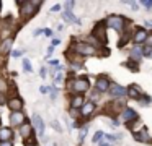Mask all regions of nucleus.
Returning a JSON list of instances; mask_svg holds the SVG:
<instances>
[{"instance_id":"obj_1","label":"nucleus","mask_w":152,"mask_h":146,"mask_svg":"<svg viewBox=\"0 0 152 146\" xmlns=\"http://www.w3.org/2000/svg\"><path fill=\"white\" fill-rule=\"evenodd\" d=\"M20 5V16L23 19H28L36 13V8L41 6V2H30V0H25V2H18Z\"/></svg>"},{"instance_id":"obj_2","label":"nucleus","mask_w":152,"mask_h":146,"mask_svg":"<svg viewBox=\"0 0 152 146\" xmlns=\"http://www.w3.org/2000/svg\"><path fill=\"white\" fill-rule=\"evenodd\" d=\"M74 52L83 55V57H93V55H96V47L88 42H77V44H74Z\"/></svg>"},{"instance_id":"obj_3","label":"nucleus","mask_w":152,"mask_h":146,"mask_svg":"<svg viewBox=\"0 0 152 146\" xmlns=\"http://www.w3.org/2000/svg\"><path fill=\"white\" fill-rule=\"evenodd\" d=\"M69 89L75 91L77 94H83L90 89V81L88 78H75L69 83Z\"/></svg>"},{"instance_id":"obj_4","label":"nucleus","mask_w":152,"mask_h":146,"mask_svg":"<svg viewBox=\"0 0 152 146\" xmlns=\"http://www.w3.org/2000/svg\"><path fill=\"white\" fill-rule=\"evenodd\" d=\"M105 23L108 28H113L116 32H123L126 26V18L121 15H111V16H108V19Z\"/></svg>"},{"instance_id":"obj_5","label":"nucleus","mask_w":152,"mask_h":146,"mask_svg":"<svg viewBox=\"0 0 152 146\" xmlns=\"http://www.w3.org/2000/svg\"><path fill=\"white\" fill-rule=\"evenodd\" d=\"M92 37H96L100 44H106V23H96V26L93 28Z\"/></svg>"},{"instance_id":"obj_6","label":"nucleus","mask_w":152,"mask_h":146,"mask_svg":"<svg viewBox=\"0 0 152 146\" xmlns=\"http://www.w3.org/2000/svg\"><path fill=\"white\" fill-rule=\"evenodd\" d=\"M121 119L126 125H129L132 122H137V112L134 109H131V107H124L121 110Z\"/></svg>"},{"instance_id":"obj_7","label":"nucleus","mask_w":152,"mask_h":146,"mask_svg":"<svg viewBox=\"0 0 152 146\" xmlns=\"http://www.w3.org/2000/svg\"><path fill=\"white\" fill-rule=\"evenodd\" d=\"M110 94H111V97H124V96H128V88L121 86L118 83H111Z\"/></svg>"},{"instance_id":"obj_8","label":"nucleus","mask_w":152,"mask_h":146,"mask_svg":"<svg viewBox=\"0 0 152 146\" xmlns=\"http://www.w3.org/2000/svg\"><path fill=\"white\" fill-rule=\"evenodd\" d=\"M95 84H96V91H98V93H106V91H110V88H111V81L106 76H98Z\"/></svg>"},{"instance_id":"obj_9","label":"nucleus","mask_w":152,"mask_h":146,"mask_svg":"<svg viewBox=\"0 0 152 146\" xmlns=\"http://www.w3.org/2000/svg\"><path fill=\"white\" fill-rule=\"evenodd\" d=\"M132 135H134V140H136V141L149 143V145H152V140H151V136H149V132H147V128H145V127H142L141 132H134Z\"/></svg>"},{"instance_id":"obj_10","label":"nucleus","mask_w":152,"mask_h":146,"mask_svg":"<svg viewBox=\"0 0 152 146\" xmlns=\"http://www.w3.org/2000/svg\"><path fill=\"white\" fill-rule=\"evenodd\" d=\"M7 106L12 112H21V109H23V99L21 97H12V99H8Z\"/></svg>"},{"instance_id":"obj_11","label":"nucleus","mask_w":152,"mask_h":146,"mask_svg":"<svg viewBox=\"0 0 152 146\" xmlns=\"http://www.w3.org/2000/svg\"><path fill=\"white\" fill-rule=\"evenodd\" d=\"M147 37H149V32L145 31L144 28H139V29H136V32L132 34V41L136 42V44H142V42H145L147 41Z\"/></svg>"},{"instance_id":"obj_12","label":"nucleus","mask_w":152,"mask_h":146,"mask_svg":"<svg viewBox=\"0 0 152 146\" xmlns=\"http://www.w3.org/2000/svg\"><path fill=\"white\" fill-rule=\"evenodd\" d=\"M25 123L23 112H12L10 114V125L12 127H21Z\"/></svg>"},{"instance_id":"obj_13","label":"nucleus","mask_w":152,"mask_h":146,"mask_svg":"<svg viewBox=\"0 0 152 146\" xmlns=\"http://www.w3.org/2000/svg\"><path fill=\"white\" fill-rule=\"evenodd\" d=\"M33 123H34V128H36V133L39 136L44 135V128H46V125H44L43 119H41V115H38V114H34L33 115Z\"/></svg>"},{"instance_id":"obj_14","label":"nucleus","mask_w":152,"mask_h":146,"mask_svg":"<svg viewBox=\"0 0 152 146\" xmlns=\"http://www.w3.org/2000/svg\"><path fill=\"white\" fill-rule=\"evenodd\" d=\"M128 96L131 97V99H141L142 96V91H141V86H137V84H129L128 86Z\"/></svg>"},{"instance_id":"obj_15","label":"nucleus","mask_w":152,"mask_h":146,"mask_svg":"<svg viewBox=\"0 0 152 146\" xmlns=\"http://www.w3.org/2000/svg\"><path fill=\"white\" fill-rule=\"evenodd\" d=\"M95 102L93 101H85V104L82 106V109H80V115H92L93 110H95Z\"/></svg>"},{"instance_id":"obj_16","label":"nucleus","mask_w":152,"mask_h":146,"mask_svg":"<svg viewBox=\"0 0 152 146\" xmlns=\"http://www.w3.org/2000/svg\"><path fill=\"white\" fill-rule=\"evenodd\" d=\"M20 135H21V138H23V140H28L31 135H33V127H31L28 122H25L23 125L20 127Z\"/></svg>"},{"instance_id":"obj_17","label":"nucleus","mask_w":152,"mask_h":146,"mask_svg":"<svg viewBox=\"0 0 152 146\" xmlns=\"http://www.w3.org/2000/svg\"><path fill=\"white\" fill-rule=\"evenodd\" d=\"M142 57H144V55H142V47L136 45V47L131 49V52H129V58H132L134 62H137V63H139V62L142 60Z\"/></svg>"},{"instance_id":"obj_18","label":"nucleus","mask_w":152,"mask_h":146,"mask_svg":"<svg viewBox=\"0 0 152 146\" xmlns=\"http://www.w3.org/2000/svg\"><path fill=\"white\" fill-rule=\"evenodd\" d=\"M83 104H85V97H83V94H75V96L72 97L70 106H72V109H82Z\"/></svg>"},{"instance_id":"obj_19","label":"nucleus","mask_w":152,"mask_h":146,"mask_svg":"<svg viewBox=\"0 0 152 146\" xmlns=\"http://www.w3.org/2000/svg\"><path fill=\"white\" fill-rule=\"evenodd\" d=\"M12 128H7V127H2L0 128V141H12Z\"/></svg>"},{"instance_id":"obj_20","label":"nucleus","mask_w":152,"mask_h":146,"mask_svg":"<svg viewBox=\"0 0 152 146\" xmlns=\"http://www.w3.org/2000/svg\"><path fill=\"white\" fill-rule=\"evenodd\" d=\"M62 16H64V19H66V21H70V23H75V24H80V19L77 18V16L74 15L70 10H64V12H62Z\"/></svg>"},{"instance_id":"obj_21","label":"nucleus","mask_w":152,"mask_h":146,"mask_svg":"<svg viewBox=\"0 0 152 146\" xmlns=\"http://www.w3.org/2000/svg\"><path fill=\"white\" fill-rule=\"evenodd\" d=\"M12 44H13V37H10V39H5V41H4V44H2V49H0V50L4 52V54H7V52H10V50H12Z\"/></svg>"},{"instance_id":"obj_22","label":"nucleus","mask_w":152,"mask_h":146,"mask_svg":"<svg viewBox=\"0 0 152 146\" xmlns=\"http://www.w3.org/2000/svg\"><path fill=\"white\" fill-rule=\"evenodd\" d=\"M123 65H124V67H128L131 71H139V63H137V62H134L132 58H129V60L126 62V63H123Z\"/></svg>"},{"instance_id":"obj_23","label":"nucleus","mask_w":152,"mask_h":146,"mask_svg":"<svg viewBox=\"0 0 152 146\" xmlns=\"http://www.w3.org/2000/svg\"><path fill=\"white\" fill-rule=\"evenodd\" d=\"M103 138H105V133H103L102 130H98V132H96L95 135H93V140H92V143H100Z\"/></svg>"},{"instance_id":"obj_24","label":"nucleus","mask_w":152,"mask_h":146,"mask_svg":"<svg viewBox=\"0 0 152 146\" xmlns=\"http://www.w3.org/2000/svg\"><path fill=\"white\" fill-rule=\"evenodd\" d=\"M87 133H88V127H82L80 128V135H79V143H83V140H85V136H87Z\"/></svg>"},{"instance_id":"obj_25","label":"nucleus","mask_w":152,"mask_h":146,"mask_svg":"<svg viewBox=\"0 0 152 146\" xmlns=\"http://www.w3.org/2000/svg\"><path fill=\"white\" fill-rule=\"evenodd\" d=\"M142 55H144L145 58H152V47H149V45L142 47Z\"/></svg>"},{"instance_id":"obj_26","label":"nucleus","mask_w":152,"mask_h":146,"mask_svg":"<svg viewBox=\"0 0 152 146\" xmlns=\"http://www.w3.org/2000/svg\"><path fill=\"white\" fill-rule=\"evenodd\" d=\"M21 63H23V70L26 71V73H30V71L33 70V68H31V62L28 60V58H23V62H21Z\"/></svg>"},{"instance_id":"obj_27","label":"nucleus","mask_w":152,"mask_h":146,"mask_svg":"<svg viewBox=\"0 0 152 146\" xmlns=\"http://www.w3.org/2000/svg\"><path fill=\"white\" fill-rule=\"evenodd\" d=\"M7 89H8V84H7V81H5V78H0V94L7 93Z\"/></svg>"},{"instance_id":"obj_28","label":"nucleus","mask_w":152,"mask_h":146,"mask_svg":"<svg viewBox=\"0 0 152 146\" xmlns=\"http://www.w3.org/2000/svg\"><path fill=\"white\" fill-rule=\"evenodd\" d=\"M62 81H64V75H62V73H57L56 78H54V84H56V86H59Z\"/></svg>"},{"instance_id":"obj_29","label":"nucleus","mask_w":152,"mask_h":146,"mask_svg":"<svg viewBox=\"0 0 152 146\" xmlns=\"http://www.w3.org/2000/svg\"><path fill=\"white\" fill-rule=\"evenodd\" d=\"M64 6H66L64 10H70V12H72V8L75 6V2H74V0H69V2L64 3Z\"/></svg>"},{"instance_id":"obj_30","label":"nucleus","mask_w":152,"mask_h":146,"mask_svg":"<svg viewBox=\"0 0 152 146\" xmlns=\"http://www.w3.org/2000/svg\"><path fill=\"white\" fill-rule=\"evenodd\" d=\"M105 138L108 140V143H115L119 138V135H105Z\"/></svg>"},{"instance_id":"obj_31","label":"nucleus","mask_w":152,"mask_h":146,"mask_svg":"<svg viewBox=\"0 0 152 146\" xmlns=\"http://www.w3.org/2000/svg\"><path fill=\"white\" fill-rule=\"evenodd\" d=\"M23 52L25 50H21V49H15V50L12 52V55H13L15 58H18V57H21V55H23Z\"/></svg>"},{"instance_id":"obj_32","label":"nucleus","mask_w":152,"mask_h":146,"mask_svg":"<svg viewBox=\"0 0 152 146\" xmlns=\"http://www.w3.org/2000/svg\"><path fill=\"white\" fill-rule=\"evenodd\" d=\"M141 5H142V6H145L147 10H151V8H152V0H142Z\"/></svg>"},{"instance_id":"obj_33","label":"nucleus","mask_w":152,"mask_h":146,"mask_svg":"<svg viewBox=\"0 0 152 146\" xmlns=\"http://www.w3.org/2000/svg\"><path fill=\"white\" fill-rule=\"evenodd\" d=\"M141 101H142V102L145 104V106L152 102V99H151V97H149V96H145V94H142V96H141Z\"/></svg>"},{"instance_id":"obj_34","label":"nucleus","mask_w":152,"mask_h":146,"mask_svg":"<svg viewBox=\"0 0 152 146\" xmlns=\"http://www.w3.org/2000/svg\"><path fill=\"white\" fill-rule=\"evenodd\" d=\"M51 89H53V88H48V86H41L39 88V91H41V94H48V93H51Z\"/></svg>"},{"instance_id":"obj_35","label":"nucleus","mask_w":152,"mask_h":146,"mask_svg":"<svg viewBox=\"0 0 152 146\" xmlns=\"http://www.w3.org/2000/svg\"><path fill=\"white\" fill-rule=\"evenodd\" d=\"M7 102H8V101L5 99V96H4V94H0V106H5Z\"/></svg>"},{"instance_id":"obj_36","label":"nucleus","mask_w":152,"mask_h":146,"mask_svg":"<svg viewBox=\"0 0 152 146\" xmlns=\"http://www.w3.org/2000/svg\"><path fill=\"white\" fill-rule=\"evenodd\" d=\"M53 127H54V130H56V132H61V130H62V128H61V125L56 122V120L53 122Z\"/></svg>"},{"instance_id":"obj_37","label":"nucleus","mask_w":152,"mask_h":146,"mask_svg":"<svg viewBox=\"0 0 152 146\" xmlns=\"http://www.w3.org/2000/svg\"><path fill=\"white\" fill-rule=\"evenodd\" d=\"M59 10H61V3H57V5H54L53 8H51V12L56 13V12H59Z\"/></svg>"},{"instance_id":"obj_38","label":"nucleus","mask_w":152,"mask_h":146,"mask_svg":"<svg viewBox=\"0 0 152 146\" xmlns=\"http://www.w3.org/2000/svg\"><path fill=\"white\" fill-rule=\"evenodd\" d=\"M48 63H49V67H57V65H59V62H57V60H49V62H48Z\"/></svg>"},{"instance_id":"obj_39","label":"nucleus","mask_w":152,"mask_h":146,"mask_svg":"<svg viewBox=\"0 0 152 146\" xmlns=\"http://www.w3.org/2000/svg\"><path fill=\"white\" fill-rule=\"evenodd\" d=\"M128 3L132 6V10H137V8H139V3H137V2H128Z\"/></svg>"},{"instance_id":"obj_40","label":"nucleus","mask_w":152,"mask_h":146,"mask_svg":"<svg viewBox=\"0 0 152 146\" xmlns=\"http://www.w3.org/2000/svg\"><path fill=\"white\" fill-rule=\"evenodd\" d=\"M39 75H41V78H46V68H44V67H41Z\"/></svg>"},{"instance_id":"obj_41","label":"nucleus","mask_w":152,"mask_h":146,"mask_svg":"<svg viewBox=\"0 0 152 146\" xmlns=\"http://www.w3.org/2000/svg\"><path fill=\"white\" fill-rule=\"evenodd\" d=\"M145 44H147L149 47H152V34H149V37H147V41H145Z\"/></svg>"},{"instance_id":"obj_42","label":"nucleus","mask_w":152,"mask_h":146,"mask_svg":"<svg viewBox=\"0 0 152 146\" xmlns=\"http://www.w3.org/2000/svg\"><path fill=\"white\" fill-rule=\"evenodd\" d=\"M53 52H54V45H51L49 49H48V57H51V55H53ZM46 57V58H48Z\"/></svg>"},{"instance_id":"obj_43","label":"nucleus","mask_w":152,"mask_h":146,"mask_svg":"<svg viewBox=\"0 0 152 146\" xmlns=\"http://www.w3.org/2000/svg\"><path fill=\"white\" fill-rule=\"evenodd\" d=\"M44 34H46L48 37H51V36H53V31H51V29H48V28H46V29H44Z\"/></svg>"},{"instance_id":"obj_44","label":"nucleus","mask_w":152,"mask_h":146,"mask_svg":"<svg viewBox=\"0 0 152 146\" xmlns=\"http://www.w3.org/2000/svg\"><path fill=\"white\" fill-rule=\"evenodd\" d=\"M0 146H12V141H0Z\"/></svg>"},{"instance_id":"obj_45","label":"nucleus","mask_w":152,"mask_h":146,"mask_svg":"<svg viewBox=\"0 0 152 146\" xmlns=\"http://www.w3.org/2000/svg\"><path fill=\"white\" fill-rule=\"evenodd\" d=\"M100 146H111V143H108V141H100Z\"/></svg>"},{"instance_id":"obj_46","label":"nucleus","mask_w":152,"mask_h":146,"mask_svg":"<svg viewBox=\"0 0 152 146\" xmlns=\"http://www.w3.org/2000/svg\"><path fill=\"white\" fill-rule=\"evenodd\" d=\"M41 32H44V29H36V31H34V34L38 36V34H41Z\"/></svg>"},{"instance_id":"obj_47","label":"nucleus","mask_w":152,"mask_h":146,"mask_svg":"<svg viewBox=\"0 0 152 146\" xmlns=\"http://www.w3.org/2000/svg\"><path fill=\"white\" fill-rule=\"evenodd\" d=\"M57 44H61V41H59V39H54V41H53V45H57Z\"/></svg>"},{"instance_id":"obj_48","label":"nucleus","mask_w":152,"mask_h":146,"mask_svg":"<svg viewBox=\"0 0 152 146\" xmlns=\"http://www.w3.org/2000/svg\"><path fill=\"white\" fill-rule=\"evenodd\" d=\"M0 10H2V2H0Z\"/></svg>"},{"instance_id":"obj_49","label":"nucleus","mask_w":152,"mask_h":146,"mask_svg":"<svg viewBox=\"0 0 152 146\" xmlns=\"http://www.w3.org/2000/svg\"><path fill=\"white\" fill-rule=\"evenodd\" d=\"M26 146H34V145H26Z\"/></svg>"}]
</instances>
